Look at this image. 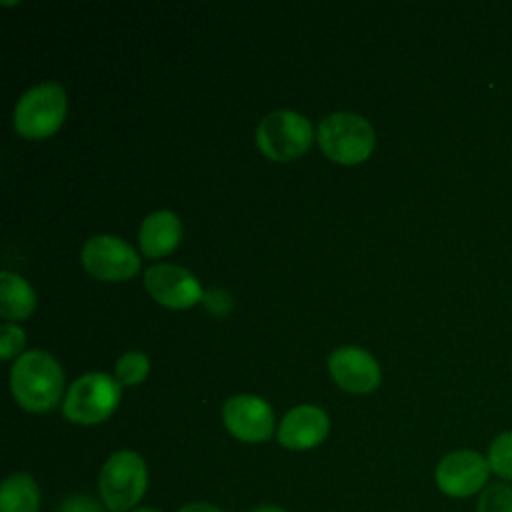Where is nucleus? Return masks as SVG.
<instances>
[{
    "label": "nucleus",
    "instance_id": "obj_22",
    "mask_svg": "<svg viewBox=\"0 0 512 512\" xmlns=\"http://www.w3.org/2000/svg\"><path fill=\"white\" fill-rule=\"evenodd\" d=\"M252 512H286V510L280 506H260V508H254Z\"/></svg>",
    "mask_w": 512,
    "mask_h": 512
},
{
    "label": "nucleus",
    "instance_id": "obj_23",
    "mask_svg": "<svg viewBox=\"0 0 512 512\" xmlns=\"http://www.w3.org/2000/svg\"><path fill=\"white\" fill-rule=\"evenodd\" d=\"M132 512H158L154 508H138V510H132Z\"/></svg>",
    "mask_w": 512,
    "mask_h": 512
},
{
    "label": "nucleus",
    "instance_id": "obj_9",
    "mask_svg": "<svg viewBox=\"0 0 512 512\" xmlns=\"http://www.w3.org/2000/svg\"><path fill=\"white\" fill-rule=\"evenodd\" d=\"M228 432L242 442H264L274 432V412L270 404L252 394L232 396L222 408Z\"/></svg>",
    "mask_w": 512,
    "mask_h": 512
},
{
    "label": "nucleus",
    "instance_id": "obj_18",
    "mask_svg": "<svg viewBox=\"0 0 512 512\" xmlns=\"http://www.w3.org/2000/svg\"><path fill=\"white\" fill-rule=\"evenodd\" d=\"M478 512H512V486L504 482L486 486L478 498Z\"/></svg>",
    "mask_w": 512,
    "mask_h": 512
},
{
    "label": "nucleus",
    "instance_id": "obj_2",
    "mask_svg": "<svg viewBox=\"0 0 512 512\" xmlns=\"http://www.w3.org/2000/svg\"><path fill=\"white\" fill-rule=\"evenodd\" d=\"M148 486L146 462L138 452H114L102 466L98 490L102 504L112 512H128L134 508Z\"/></svg>",
    "mask_w": 512,
    "mask_h": 512
},
{
    "label": "nucleus",
    "instance_id": "obj_12",
    "mask_svg": "<svg viewBox=\"0 0 512 512\" xmlns=\"http://www.w3.org/2000/svg\"><path fill=\"white\" fill-rule=\"evenodd\" d=\"M330 430L328 414L312 404L292 408L278 426V442L290 450H308L318 446Z\"/></svg>",
    "mask_w": 512,
    "mask_h": 512
},
{
    "label": "nucleus",
    "instance_id": "obj_14",
    "mask_svg": "<svg viewBox=\"0 0 512 512\" xmlns=\"http://www.w3.org/2000/svg\"><path fill=\"white\" fill-rule=\"evenodd\" d=\"M0 288V314L6 320H24L36 308V294L32 286L12 272H2Z\"/></svg>",
    "mask_w": 512,
    "mask_h": 512
},
{
    "label": "nucleus",
    "instance_id": "obj_7",
    "mask_svg": "<svg viewBox=\"0 0 512 512\" xmlns=\"http://www.w3.org/2000/svg\"><path fill=\"white\" fill-rule=\"evenodd\" d=\"M82 264L88 274L106 282L128 280L140 270L136 250L116 236H92L82 248Z\"/></svg>",
    "mask_w": 512,
    "mask_h": 512
},
{
    "label": "nucleus",
    "instance_id": "obj_13",
    "mask_svg": "<svg viewBox=\"0 0 512 512\" xmlns=\"http://www.w3.org/2000/svg\"><path fill=\"white\" fill-rule=\"evenodd\" d=\"M180 236H182L180 220L170 210H158L150 214L142 222L138 232L140 248L148 258H160L170 254L180 244Z\"/></svg>",
    "mask_w": 512,
    "mask_h": 512
},
{
    "label": "nucleus",
    "instance_id": "obj_4",
    "mask_svg": "<svg viewBox=\"0 0 512 512\" xmlns=\"http://www.w3.org/2000/svg\"><path fill=\"white\" fill-rule=\"evenodd\" d=\"M66 92L56 82H44L20 98L14 110V128L28 140L52 136L66 118Z\"/></svg>",
    "mask_w": 512,
    "mask_h": 512
},
{
    "label": "nucleus",
    "instance_id": "obj_10",
    "mask_svg": "<svg viewBox=\"0 0 512 512\" xmlns=\"http://www.w3.org/2000/svg\"><path fill=\"white\" fill-rule=\"evenodd\" d=\"M144 286L148 294L162 306L184 310L202 300V286L198 280L176 264H158L146 270Z\"/></svg>",
    "mask_w": 512,
    "mask_h": 512
},
{
    "label": "nucleus",
    "instance_id": "obj_11",
    "mask_svg": "<svg viewBox=\"0 0 512 512\" xmlns=\"http://www.w3.org/2000/svg\"><path fill=\"white\" fill-rule=\"evenodd\" d=\"M328 370L332 380L346 392L368 394L380 384V368L374 356L356 346H344L330 354Z\"/></svg>",
    "mask_w": 512,
    "mask_h": 512
},
{
    "label": "nucleus",
    "instance_id": "obj_15",
    "mask_svg": "<svg viewBox=\"0 0 512 512\" xmlns=\"http://www.w3.org/2000/svg\"><path fill=\"white\" fill-rule=\"evenodd\" d=\"M38 506L40 492L30 474L16 472L2 482L0 512H38Z\"/></svg>",
    "mask_w": 512,
    "mask_h": 512
},
{
    "label": "nucleus",
    "instance_id": "obj_8",
    "mask_svg": "<svg viewBox=\"0 0 512 512\" xmlns=\"http://www.w3.org/2000/svg\"><path fill=\"white\" fill-rule=\"evenodd\" d=\"M488 460L474 450H456L446 454L434 472L440 492L452 498H468L486 488L490 474Z\"/></svg>",
    "mask_w": 512,
    "mask_h": 512
},
{
    "label": "nucleus",
    "instance_id": "obj_21",
    "mask_svg": "<svg viewBox=\"0 0 512 512\" xmlns=\"http://www.w3.org/2000/svg\"><path fill=\"white\" fill-rule=\"evenodd\" d=\"M178 512H222V510L210 502H190V504H184Z\"/></svg>",
    "mask_w": 512,
    "mask_h": 512
},
{
    "label": "nucleus",
    "instance_id": "obj_5",
    "mask_svg": "<svg viewBox=\"0 0 512 512\" xmlns=\"http://www.w3.org/2000/svg\"><path fill=\"white\" fill-rule=\"evenodd\" d=\"M120 402V384L116 378L90 372L80 376L64 398L62 412L76 424H98L106 420Z\"/></svg>",
    "mask_w": 512,
    "mask_h": 512
},
{
    "label": "nucleus",
    "instance_id": "obj_16",
    "mask_svg": "<svg viewBox=\"0 0 512 512\" xmlns=\"http://www.w3.org/2000/svg\"><path fill=\"white\" fill-rule=\"evenodd\" d=\"M148 370H150V362L146 354L132 350L118 358L114 378L118 380L120 386H136L148 376Z\"/></svg>",
    "mask_w": 512,
    "mask_h": 512
},
{
    "label": "nucleus",
    "instance_id": "obj_6",
    "mask_svg": "<svg viewBox=\"0 0 512 512\" xmlns=\"http://www.w3.org/2000/svg\"><path fill=\"white\" fill-rule=\"evenodd\" d=\"M312 136V124L302 114L294 110H278L260 122L256 144L266 158L290 162L310 148Z\"/></svg>",
    "mask_w": 512,
    "mask_h": 512
},
{
    "label": "nucleus",
    "instance_id": "obj_17",
    "mask_svg": "<svg viewBox=\"0 0 512 512\" xmlns=\"http://www.w3.org/2000/svg\"><path fill=\"white\" fill-rule=\"evenodd\" d=\"M486 460L494 474L512 480V432H502L492 440Z\"/></svg>",
    "mask_w": 512,
    "mask_h": 512
},
{
    "label": "nucleus",
    "instance_id": "obj_1",
    "mask_svg": "<svg viewBox=\"0 0 512 512\" xmlns=\"http://www.w3.org/2000/svg\"><path fill=\"white\" fill-rule=\"evenodd\" d=\"M64 388L60 364L44 350H30L18 356L10 372L14 400L28 412L52 410Z\"/></svg>",
    "mask_w": 512,
    "mask_h": 512
},
{
    "label": "nucleus",
    "instance_id": "obj_3",
    "mask_svg": "<svg viewBox=\"0 0 512 512\" xmlns=\"http://www.w3.org/2000/svg\"><path fill=\"white\" fill-rule=\"evenodd\" d=\"M318 144L338 164H360L374 150V130L358 114L336 112L320 122Z\"/></svg>",
    "mask_w": 512,
    "mask_h": 512
},
{
    "label": "nucleus",
    "instance_id": "obj_20",
    "mask_svg": "<svg viewBox=\"0 0 512 512\" xmlns=\"http://www.w3.org/2000/svg\"><path fill=\"white\" fill-rule=\"evenodd\" d=\"M58 512H106V510L94 498L84 496V494H74L60 502Z\"/></svg>",
    "mask_w": 512,
    "mask_h": 512
},
{
    "label": "nucleus",
    "instance_id": "obj_19",
    "mask_svg": "<svg viewBox=\"0 0 512 512\" xmlns=\"http://www.w3.org/2000/svg\"><path fill=\"white\" fill-rule=\"evenodd\" d=\"M26 342L24 330L12 322H4L0 328V356L2 360L14 358Z\"/></svg>",
    "mask_w": 512,
    "mask_h": 512
}]
</instances>
